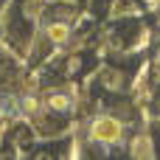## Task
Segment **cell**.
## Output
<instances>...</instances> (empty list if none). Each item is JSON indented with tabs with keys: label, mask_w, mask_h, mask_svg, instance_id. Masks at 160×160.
Masks as SVG:
<instances>
[{
	"label": "cell",
	"mask_w": 160,
	"mask_h": 160,
	"mask_svg": "<svg viewBox=\"0 0 160 160\" xmlns=\"http://www.w3.org/2000/svg\"><path fill=\"white\" fill-rule=\"evenodd\" d=\"M3 3H6V0H0V8H3Z\"/></svg>",
	"instance_id": "obj_1"
}]
</instances>
